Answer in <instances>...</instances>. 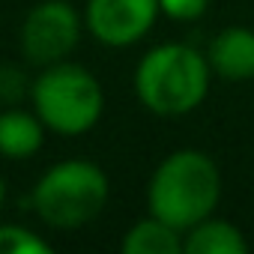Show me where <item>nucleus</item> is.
Returning a JSON list of instances; mask_svg holds the SVG:
<instances>
[{
	"label": "nucleus",
	"instance_id": "f257e3e1",
	"mask_svg": "<svg viewBox=\"0 0 254 254\" xmlns=\"http://www.w3.org/2000/svg\"><path fill=\"white\" fill-rule=\"evenodd\" d=\"M221 197L218 165L200 150H177L165 156L147 186L150 215L168 221L180 233L209 218Z\"/></svg>",
	"mask_w": 254,
	"mask_h": 254
},
{
	"label": "nucleus",
	"instance_id": "f03ea898",
	"mask_svg": "<svg viewBox=\"0 0 254 254\" xmlns=\"http://www.w3.org/2000/svg\"><path fill=\"white\" fill-rule=\"evenodd\" d=\"M209 60L180 42L156 45L135 69V93L156 117L191 114L209 93Z\"/></svg>",
	"mask_w": 254,
	"mask_h": 254
},
{
	"label": "nucleus",
	"instance_id": "7ed1b4c3",
	"mask_svg": "<svg viewBox=\"0 0 254 254\" xmlns=\"http://www.w3.org/2000/svg\"><path fill=\"white\" fill-rule=\"evenodd\" d=\"M30 102L48 132L75 138L90 132L105 111V93L93 72L75 63H51L30 84Z\"/></svg>",
	"mask_w": 254,
	"mask_h": 254
},
{
	"label": "nucleus",
	"instance_id": "20e7f679",
	"mask_svg": "<svg viewBox=\"0 0 254 254\" xmlns=\"http://www.w3.org/2000/svg\"><path fill=\"white\" fill-rule=\"evenodd\" d=\"M108 177L87 159H66L51 165L33 186L30 203L36 215L57 230L90 224L108 203Z\"/></svg>",
	"mask_w": 254,
	"mask_h": 254
},
{
	"label": "nucleus",
	"instance_id": "39448f33",
	"mask_svg": "<svg viewBox=\"0 0 254 254\" xmlns=\"http://www.w3.org/2000/svg\"><path fill=\"white\" fill-rule=\"evenodd\" d=\"M81 39V15L66 0H42L21 24V51L33 66L66 60Z\"/></svg>",
	"mask_w": 254,
	"mask_h": 254
},
{
	"label": "nucleus",
	"instance_id": "423d86ee",
	"mask_svg": "<svg viewBox=\"0 0 254 254\" xmlns=\"http://www.w3.org/2000/svg\"><path fill=\"white\" fill-rule=\"evenodd\" d=\"M159 15V0H87L84 24L96 42L108 48H126L144 39Z\"/></svg>",
	"mask_w": 254,
	"mask_h": 254
},
{
	"label": "nucleus",
	"instance_id": "0eeeda50",
	"mask_svg": "<svg viewBox=\"0 0 254 254\" xmlns=\"http://www.w3.org/2000/svg\"><path fill=\"white\" fill-rule=\"evenodd\" d=\"M206 60H209V69L224 81L254 78V30L224 27L221 33L212 36Z\"/></svg>",
	"mask_w": 254,
	"mask_h": 254
},
{
	"label": "nucleus",
	"instance_id": "6e6552de",
	"mask_svg": "<svg viewBox=\"0 0 254 254\" xmlns=\"http://www.w3.org/2000/svg\"><path fill=\"white\" fill-rule=\"evenodd\" d=\"M45 144V123L36 111L6 108L0 111V156L6 159H30Z\"/></svg>",
	"mask_w": 254,
	"mask_h": 254
},
{
	"label": "nucleus",
	"instance_id": "1a4fd4ad",
	"mask_svg": "<svg viewBox=\"0 0 254 254\" xmlns=\"http://www.w3.org/2000/svg\"><path fill=\"white\" fill-rule=\"evenodd\" d=\"M183 251L189 254H245L248 239L236 224L209 215L183 233Z\"/></svg>",
	"mask_w": 254,
	"mask_h": 254
},
{
	"label": "nucleus",
	"instance_id": "9d476101",
	"mask_svg": "<svg viewBox=\"0 0 254 254\" xmlns=\"http://www.w3.org/2000/svg\"><path fill=\"white\" fill-rule=\"evenodd\" d=\"M120 248L126 254H180L183 251V233L177 227H171L168 221L147 215L123 233Z\"/></svg>",
	"mask_w": 254,
	"mask_h": 254
},
{
	"label": "nucleus",
	"instance_id": "9b49d317",
	"mask_svg": "<svg viewBox=\"0 0 254 254\" xmlns=\"http://www.w3.org/2000/svg\"><path fill=\"white\" fill-rule=\"evenodd\" d=\"M48 251H51V245L39 233H33L21 224L0 227V254H48Z\"/></svg>",
	"mask_w": 254,
	"mask_h": 254
},
{
	"label": "nucleus",
	"instance_id": "f8f14e48",
	"mask_svg": "<svg viewBox=\"0 0 254 254\" xmlns=\"http://www.w3.org/2000/svg\"><path fill=\"white\" fill-rule=\"evenodd\" d=\"M30 84H33V81H27L24 72L15 69L12 63H3V66H0V102L12 105V102H18L24 93L30 96Z\"/></svg>",
	"mask_w": 254,
	"mask_h": 254
},
{
	"label": "nucleus",
	"instance_id": "ddd939ff",
	"mask_svg": "<svg viewBox=\"0 0 254 254\" xmlns=\"http://www.w3.org/2000/svg\"><path fill=\"white\" fill-rule=\"evenodd\" d=\"M162 15L174 18V21H194L206 12L209 0H159Z\"/></svg>",
	"mask_w": 254,
	"mask_h": 254
},
{
	"label": "nucleus",
	"instance_id": "4468645a",
	"mask_svg": "<svg viewBox=\"0 0 254 254\" xmlns=\"http://www.w3.org/2000/svg\"><path fill=\"white\" fill-rule=\"evenodd\" d=\"M6 203V183H3V177H0V206Z\"/></svg>",
	"mask_w": 254,
	"mask_h": 254
}]
</instances>
